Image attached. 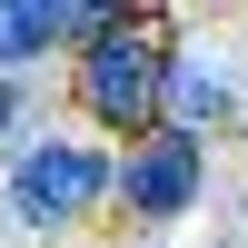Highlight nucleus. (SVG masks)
I'll use <instances>...</instances> for the list:
<instances>
[{
  "label": "nucleus",
  "instance_id": "obj_4",
  "mask_svg": "<svg viewBox=\"0 0 248 248\" xmlns=\"http://www.w3.org/2000/svg\"><path fill=\"white\" fill-rule=\"evenodd\" d=\"M218 119H229V79H218V60L179 50V60H169V109H159V129H179V139H209Z\"/></svg>",
  "mask_w": 248,
  "mask_h": 248
},
{
  "label": "nucleus",
  "instance_id": "obj_3",
  "mask_svg": "<svg viewBox=\"0 0 248 248\" xmlns=\"http://www.w3.org/2000/svg\"><path fill=\"white\" fill-rule=\"evenodd\" d=\"M199 189H209V139L149 129V139H129V149H119V218H139V229L189 218Z\"/></svg>",
  "mask_w": 248,
  "mask_h": 248
},
{
  "label": "nucleus",
  "instance_id": "obj_1",
  "mask_svg": "<svg viewBox=\"0 0 248 248\" xmlns=\"http://www.w3.org/2000/svg\"><path fill=\"white\" fill-rule=\"evenodd\" d=\"M169 60H179V40H169V10H129L99 50H79L70 60V99H79V119H90L99 139H149L159 129V109H169Z\"/></svg>",
  "mask_w": 248,
  "mask_h": 248
},
{
  "label": "nucleus",
  "instance_id": "obj_6",
  "mask_svg": "<svg viewBox=\"0 0 248 248\" xmlns=\"http://www.w3.org/2000/svg\"><path fill=\"white\" fill-rule=\"evenodd\" d=\"M20 109H30V99H20V79H0V139L20 129Z\"/></svg>",
  "mask_w": 248,
  "mask_h": 248
},
{
  "label": "nucleus",
  "instance_id": "obj_5",
  "mask_svg": "<svg viewBox=\"0 0 248 248\" xmlns=\"http://www.w3.org/2000/svg\"><path fill=\"white\" fill-rule=\"evenodd\" d=\"M60 50V0H0V79Z\"/></svg>",
  "mask_w": 248,
  "mask_h": 248
},
{
  "label": "nucleus",
  "instance_id": "obj_2",
  "mask_svg": "<svg viewBox=\"0 0 248 248\" xmlns=\"http://www.w3.org/2000/svg\"><path fill=\"white\" fill-rule=\"evenodd\" d=\"M0 209H10V229H79V218L119 209V159L99 149V139L40 129L30 149L10 159V179H0Z\"/></svg>",
  "mask_w": 248,
  "mask_h": 248
}]
</instances>
